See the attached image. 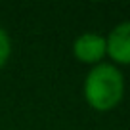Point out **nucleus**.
Masks as SVG:
<instances>
[{
    "label": "nucleus",
    "mask_w": 130,
    "mask_h": 130,
    "mask_svg": "<svg viewBox=\"0 0 130 130\" xmlns=\"http://www.w3.org/2000/svg\"><path fill=\"white\" fill-rule=\"evenodd\" d=\"M73 56L86 65H100L107 56V42L105 37L98 32H82L73 42Z\"/></svg>",
    "instance_id": "nucleus-2"
},
{
    "label": "nucleus",
    "mask_w": 130,
    "mask_h": 130,
    "mask_svg": "<svg viewBox=\"0 0 130 130\" xmlns=\"http://www.w3.org/2000/svg\"><path fill=\"white\" fill-rule=\"evenodd\" d=\"M107 56L119 65H130V21L119 23L105 37Z\"/></svg>",
    "instance_id": "nucleus-3"
},
{
    "label": "nucleus",
    "mask_w": 130,
    "mask_h": 130,
    "mask_svg": "<svg viewBox=\"0 0 130 130\" xmlns=\"http://www.w3.org/2000/svg\"><path fill=\"white\" fill-rule=\"evenodd\" d=\"M124 98V77L113 63L94 65L84 78V100L96 111H111Z\"/></svg>",
    "instance_id": "nucleus-1"
},
{
    "label": "nucleus",
    "mask_w": 130,
    "mask_h": 130,
    "mask_svg": "<svg viewBox=\"0 0 130 130\" xmlns=\"http://www.w3.org/2000/svg\"><path fill=\"white\" fill-rule=\"evenodd\" d=\"M10 56H12V40H10L6 29L0 25V69L8 63Z\"/></svg>",
    "instance_id": "nucleus-4"
}]
</instances>
